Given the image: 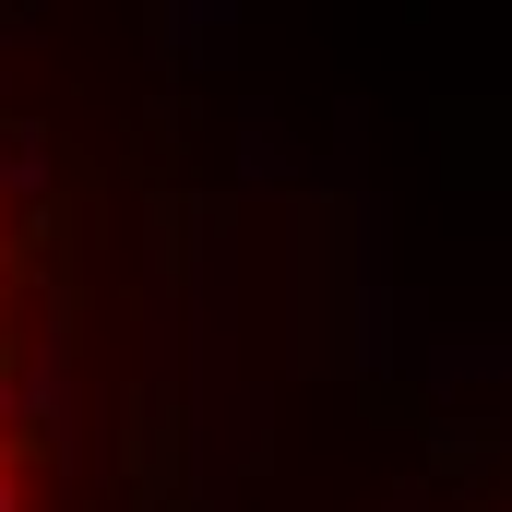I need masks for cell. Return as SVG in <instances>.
<instances>
[{"label":"cell","mask_w":512,"mask_h":512,"mask_svg":"<svg viewBox=\"0 0 512 512\" xmlns=\"http://www.w3.org/2000/svg\"><path fill=\"white\" fill-rule=\"evenodd\" d=\"M0 512H48V405H36V239L0 203Z\"/></svg>","instance_id":"cell-1"}]
</instances>
